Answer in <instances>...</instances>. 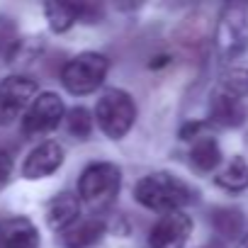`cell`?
I'll return each instance as SVG.
<instances>
[{
	"instance_id": "obj_6",
	"label": "cell",
	"mask_w": 248,
	"mask_h": 248,
	"mask_svg": "<svg viewBox=\"0 0 248 248\" xmlns=\"http://www.w3.org/2000/svg\"><path fill=\"white\" fill-rule=\"evenodd\" d=\"M248 90V80H224V85L212 95L209 102V119L219 127H241L246 122V105L241 93Z\"/></svg>"
},
{
	"instance_id": "obj_11",
	"label": "cell",
	"mask_w": 248,
	"mask_h": 248,
	"mask_svg": "<svg viewBox=\"0 0 248 248\" xmlns=\"http://www.w3.org/2000/svg\"><path fill=\"white\" fill-rule=\"evenodd\" d=\"M0 248H39V233L30 219L15 217L0 221Z\"/></svg>"
},
{
	"instance_id": "obj_9",
	"label": "cell",
	"mask_w": 248,
	"mask_h": 248,
	"mask_svg": "<svg viewBox=\"0 0 248 248\" xmlns=\"http://www.w3.org/2000/svg\"><path fill=\"white\" fill-rule=\"evenodd\" d=\"M190 231H192V219L185 212H170L156 221L149 243L151 248H185Z\"/></svg>"
},
{
	"instance_id": "obj_17",
	"label": "cell",
	"mask_w": 248,
	"mask_h": 248,
	"mask_svg": "<svg viewBox=\"0 0 248 248\" xmlns=\"http://www.w3.org/2000/svg\"><path fill=\"white\" fill-rule=\"evenodd\" d=\"M66 127H68V132L73 137L88 139L90 132H93V117H90V112L85 107H73L68 112V117H66Z\"/></svg>"
},
{
	"instance_id": "obj_14",
	"label": "cell",
	"mask_w": 248,
	"mask_h": 248,
	"mask_svg": "<svg viewBox=\"0 0 248 248\" xmlns=\"http://www.w3.org/2000/svg\"><path fill=\"white\" fill-rule=\"evenodd\" d=\"M217 185L229 190V192H241L248 187V163L241 156H233L217 175H214Z\"/></svg>"
},
{
	"instance_id": "obj_15",
	"label": "cell",
	"mask_w": 248,
	"mask_h": 248,
	"mask_svg": "<svg viewBox=\"0 0 248 248\" xmlns=\"http://www.w3.org/2000/svg\"><path fill=\"white\" fill-rule=\"evenodd\" d=\"M221 161V151H219V144L212 139V137H200L192 149H190V163L202 170V173H209L219 166Z\"/></svg>"
},
{
	"instance_id": "obj_20",
	"label": "cell",
	"mask_w": 248,
	"mask_h": 248,
	"mask_svg": "<svg viewBox=\"0 0 248 248\" xmlns=\"http://www.w3.org/2000/svg\"><path fill=\"white\" fill-rule=\"evenodd\" d=\"M202 248H224L219 241H212V243H207V246H202Z\"/></svg>"
},
{
	"instance_id": "obj_2",
	"label": "cell",
	"mask_w": 248,
	"mask_h": 248,
	"mask_svg": "<svg viewBox=\"0 0 248 248\" xmlns=\"http://www.w3.org/2000/svg\"><path fill=\"white\" fill-rule=\"evenodd\" d=\"M119 168L114 163H93L78 180V195L90 209H107L119 192Z\"/></svg>"
},
{
	"instance_id": "obj_19",
	"label": "cell",
	"mask_w": 248,
	"mask_h": 248,
	"mask_svg": "<svg viewBox=\"0 0 248 248\" xmlns=\"http://www.w3.org/2000/svg\"><path fill=\"white\" fill-rule=\"evenodd\" d=\"M10 173H13V158L0 149V190H3L10 180Z\"/></svg>"
},
{
	"instance_id": "obj_18",
	"label": "cell",
	"mask_w": 248,
	"mask_h": 248,
	"mask_svg": "<svg viewBox=\"0 0 248 248\" xmlns=\"http://www.w3.org/2000/svg\"><path fill=\"white\" fill-rule=\"evenodd\" d=\"M231 219H233V221H236V219H241V217H238V212L219 209V212L214 214V224H217V229H219L221 233H226V236H233V233L241 229V224H231Z\"/></svg>"
},
{
	"instance_id": "obj_3",
	"label": "cell",
	"mask_w": 248,
	"mask_h": 248,
	"mask_svg": "<svg viewBox=\"0 0 248 248\" xmlns=\"http://www.w3.org/2000/svg\"><path fill=\"white\" fill-rule=\"evenodd\" d=\"M95 119L109 139H122L137 119L134 100L124 90H107L95 107Z\"/></svg>"
},
{
	"instance_id": "obj_16",
	"label": "cell",
	"mask_w": 248,
	"mask_h": 248,
	"mask_svg": "<svg viewBox=\"0 0 248 248\" xmlns=\"http://www.w3.org/2000/svg\"><path fill=\"white\" fill-rule=\"evenodd\" d=\"M44 13L54 32H66L73 27L76 20H80V5H73V3H46Z\"/></svg>"
},
{
	"instance_id": "obj_10",
	"label": "cell",
	"mask_w": 248,
	"mask_h": 248,
	"mask_svg": "<svg viewBox=\"0 0 248 248\" xmlns=\"http://www.w3.org/2000/svg\"><path fill=\"white\" fill-rule=\"evenodd\" d=\"M63 163V149L61 144L56 141H44L39 144L25 161L22 166V175L30 178V180H37V178H46L51 175L59 166Z\"/></svg>"
},
{
	"instance_id": "obj_8",
	"label": "cell",
	"mask_w": 248,
	"mask_h": 248,
	"mask_svg": "<svg viewBox=\"0 0 248 248\" xmlns=\"http://www.w3.org/2000/svg\"><path fill=\"white\" fill-rule=\"evenodd\" d=\"M63 119V102L56 93H42L22 117V132L27 137H39L59 127Z\"/></svg>"
},
{
	"instance_id": "obj_13",
	"label": "cell",
	"mask_w": 248,
	"mask_h": 248,
	"mask_svg": "<svg viewBox=\"0 0 248 248\" xmlns=\"http://www.w3.org/2000/svg\"><path fill=\"white\" fill-rule=\"evenodd\" d=\"M102 233H105V224L100 219H85V221H76L71 229H66L61 233V243L66 248H88L95 241H100Z\"/></svg>"
},
{
	"instance_id": "obj_21",
	"label": "cell",
	"mask_w": 248,
	"mask_h": 248,
	"mask_svg": "<svg viewBox=\"0 0 248 248\" xmlns=\"http://www.w3.org/2000/svg\"><path fill=\"white\" fill-rule=\"evenodd\" d=\"M238 248H248V236H243V238H241V243H238Z\"/></svg>"
},
{
	"instance_id": "obj_5",
	"label": "cell",
	"mask_w": 248,
	"mask_h": 248,
	"mask_svg": "<svg viewBox=\"0 0 248 248\" xmlns=\"http://www.w3.org/2000/svg\"><path fill=\"white\" fill-rule=\"evenodd\" d=\"M217 51L224 61L238 59L248 49V13L243 5H226L214 37Z\"/></svg>"
},
{
	"instance_id": "obj_7",
	"label": "cell",
	"mask_w": 248,
	"mask_h": 248,
	"mask_svg": "<svg viewBox=\"0 0 248 248\" xmlns=\"http://www.w3.org/2000/svg\"><path fill=\"white\" fill-rule=\"evenodd\" d=\"M37 80L27 76H8L0 83V124L15 122L37 100Z\"/></svg>"
},
{
	"instance_id": "obj_4",
	"label": "cell",
	"mask_w": 248,
	"mask_h": 248,
	"mask_svg": "<svg viewBox=\"0 0 248 248\" xmlns=\"http://www.w3.org/2000/svg\"><path fill=\"white\" fill-rule=\"evenodd\" d=\"M107 66L109 63H107V59L102 54H95V51L78 54L76 59H71L63 66L61 83L73 95H88L95 88H100V83L107 76Z\"/></svg>"
},
{
	"instance_id": "obj_12",
	"label": "cell",
	"mask_w": 248,
	"mask_h": 248,
	"mask_svg": "<svg viewBox=\"0 0 248 248\" xmlns=\"http://www.w3.org/2000/svg\"><path fill=\"white\" fill-rule=\"evenodd\" d=\"M78 209H80L78 197L63 192V195H59V197H54L49 202V207H46V221H49L51 229L66 231V229H71L78 221Z\"/></svg>"
},
{
	"instance_id": "obj_1",
	"label": "cell",
	"mask_w": 248,
	"mask_h": 248,
	"mask_svg": "<svg viewBox=\"0 0 248 248\" xmlns=\"http://www.w3.org/2000/svg\"><path fill=\"white\" fill-rule=\"evenodd\" d=\"M137 200L156 212H180V207H185L192 200V190L175 175L168 173H151L146 178H141L134 187Z\"/></svg>"
}]
</instances>
